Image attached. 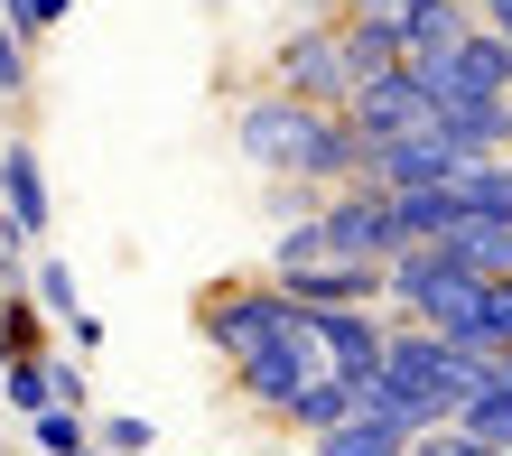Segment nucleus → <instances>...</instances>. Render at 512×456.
Returning a JSON list of instances; mask_svg holds the SVG:
<instances>
[{
	"label": "nucleus",
	"instance_id": "22",
	"mask_svg": "<svg viewBox=\"0 0 512 456\" xmlns=\"http://www.w3.org/2000/svg\"><path fill=\"white\" fill-rule=\"evenodd\" d=\"M38 447H47V456H103V447H94V429H84V410H75V401L38 410Z\"/></svg>",
	"mask_w": 512,
	"mask_h": 456
},
{
	"label": "nucleus",
	"instance_id": "10",
	"mask_svg": "<svg viewBox=\"0 0 512 456\" xmlns=\"http://www.w3.org/2000/svg\"><path fill=\"white\" fill-rule=\"evenodd\" d=\"M280 289L298 308H382V261H308Z\"/></svg>",
	"mask_w": 512,
	"mask_h": 456
},
{
	"label": "nucleus",
	"instance_id": "4",
	"mask_svg": "<svg viewBox=\"0 0 512 456\" xmlns=\"http://www.w3.org/2000/svg\"><path fill=\"white\" fill-rule=\"evenodd\" d=\"M475 298H485V280H475V270H457L438 242H410V252L382 261V308H401V326H438L447 345H466Z\"/></svg>",
	"mask_w": 512,
	"mask_h": 456
},
{
	"label": "nucleus",
	"instance_id": "6",
	"mask_svg": "<svg viewBox=\"0 0 512 456\" xmlns=\"http://www.w3.org/2000/svg\"><path fill=\"white\" fill-rule=\"evenodd\" d=\"M326 252L336 261H391V252H410L401 242V215H391V196L373 187V177H354V187H336V205H326Z\"/></svg>",
	"mask_w": 512,
	"mask_h": 456
},
{
	"label": "nucleus",
	"instance_id": "25",
	"mask_svg": "<svg viewBox=\"0 0 512 456\" xmlns=\"http://www.w3.org/2000/svg\"><path fill=\"white\" fill-rule=\"evenodd\" d=\"M410 456H512V447H494V438H475V429H457V419H447V429H429Z\"/></svg>",
	"mask_w": 512,
	"mask_h": 456
},
{
	"label": "nucleus",
	"instance_id": "14",
	"mask_svg": "<svg viewBox=\"0 0 512 456\" xmlns=\"http://www.w3.org/2000/svg\"><path fill=\"white\" fill-rule=\"evenodd\" d=\"M485 215V224H512V149H494V159H466L457 168V224Z\"/></svg>",
	"mask_w": 512,
	"mask_h": 456
},
{
	"label": "nucleus",
	"instance_id": "8",
	"mask_svg": "<svg viewBox=\"0 0 512 456\" xmlns=\"http://www.w3.org/2000/svg\"><path fill=\"white\" fill-rule=\"evenodd\" d=\"M345 112H354V131H364V140L429 131V75H419V66H391V75H373V84H364V94H354Z\"/></svg>",
	"mask_w": 512,
	"mask_h": 456
},
{
	"label": "nucleus",
	"instance_id": "7",
	"mask_svg": "<svg viewBox=\"0 0 512 456\" xmlns=\"http://www.w3.org/2000/svg\"><path fill=\"white\" fill-rule=\"evenodd\" d=\"M466 159H475V149H457V140H447L438 121H429V131H401V140H373V159H364V177H373L382 196H401V187H447V177H457Z\"/></svg>",
	"mask_w": 512,
	"mask_h": 456
},
{
	"label": "nucleus",
	"instance_id": "31",
	"mask_svg": "<svg viewBox=\"0 0 512 456\" xmlns=\"http://www.w3.org/2000/svg\"><path fill=\"white\" fill-rule=\"evenodd\" d=\"M10 242H19V233H10V215H0V261H10Z\"/></svg>",
	"mask_w": 512,
	"mask_h": 456
},
{
	"label": "nucleus",
	"instance_id": "28",
	"mask_svg": "<svg viewBox=\"0 0 512 456\" xmlns=\"http://www.w3.org/2000/svg\"><path fill=\"white\" fill-rule=\"evenodd\" d=\"M66 10H75V0H28V38H47V28L66 19Z\"/></svg>",
	"mask_w": 512,
	"mask_h": 456
},
{
	"label": "nucleus",
	"instance_id": "17",
	"mask_svg": "<svg viewBox=\"0 0 512 456\" xmlns=\"http://www.w3.org/2000/svg\"><path fill=\"white\" fill-rule=\"evenodd\" d=\"M457 429H475V438L512 447V354H494V363H485V382H475V401L457 410Z\"/></svg>",
	"mask_w": 512,
	"mask_h": 456
},
{
	"label": "nucleus",
	"instance_id": "13",
	"mask_svg": "<svg viewBox=\"0 0 512 456\" xmlns=\"http://www.w3.org/2000/svg\"><path fill=\"white\" fill-rule=\"evenodd\" d=\"M438 252L457 261V270H475V280H503V270H512V224L466 215V224H447V233H438Z\"/></svg>",
	"mask_w": 512,
	"mask_h": 456
},
{
	"label": "nucleus",
	"instance_id": "21",
	"mask_svg": "<svg viewBox=\"0 0 512 456\" xmlns=\"http://www.w3.org/2000/svg\"><path fill=\"white\" fill-rule=\"evenodd\" d=\"M466 354H512V270L503 280H485V298H475V326H466Z\"/></svg>",
	"mask_w": 512,
	"mask_h": 456
},
{
	"label": "nucleus",
	"instance_id": "30",
	"mask_svg": "<svg viewBox=\"0 0 512 456\" xmlns=\"http://www.w3.org/2000/svg\"><path fill=\"white\" fill-rule=\"evenodd\" d=\"M10 363H19V345H10V326H0V373H10Z\"/></svg>",
	"mask_w": 512,
	"mask_h": 456
},
{
	"label": "nucleus",
	"instance_id": "15",
	"mask_svg": "<svg viewBox=\"0 0 512 456\" xmlns=\"http://www.w3.org/2000/svg\"><path fill=\"white\" fill-rule=\"evenodd\" d=\"M336 38H345V56H354V75H391V66H410V47H401V28L391 19H373V10H345L336 19Z\"/></svg>",
	"mask_w": 512,
	"mask_h": 456
},
{
	"label": "nucleus",
	"instance_id": "27",
	"mask_svg": "<svg viewBox=\"0 0 512 456\" xmlns=\"http://www.w3.org/2000/svg\"><path fill=\"white\" fill-rule=\"evenodd\" d=\"M94 447H103V456H140V447H149V419H103Z\"/></svg>",
	"mask_w": 512,
	"mask_h": 456
},
{
	"label": "nucleus",
	"instance_id": "24",
	"mask_svg": "<svg viewBox=\"0 0 512 456\" xmlns=\"http://www.w3.org/2000/svg\"><path fill=\"white\" fill-rule=\"evenodd\" d=\"M38 317H47V308H38V289H0V326H10V345H19V354H38Z\"/></svg>",
	"mask_w": 512,
	"mask_h": 456
},
{
	"label": "nucleus",
	"instance_id": "5",
	"mask_svg": "<svg viewBox=\"0 0 512 456\" xmlns=\"http://www.w3.org/2000/svg\"><path fill=\"white\" fill-rule=\"evenodd\" d=\"M270 75H280V94L317 103V112H345L354 94H364V75H354V56H345V38H336V28H298V38H280Z\"/></svg>",
	"mask_w": 512,
	"mask_h": 456
},
{
	"label": "nucleus",
	"instance_id": "3",
	"mask_svg": "<svg viewBox=\"0 0 512 456\" xmlns=\"http://www.w3.org/2000/svg\"><path fill=\"white\" fill-rule=\"evenodd\" d=\"M475 382H485V354L447 345L438 326H391V354L373 373V410H391L410 438H429L475 401Z\"/></svg>",
	"mask_w": 512,
	"mask_h": 456
},
{
	"label": "nucleus",
	"instance_id": "16",
	"mask_svg": "<svg viewBox=\"0 0 512 456\" xmlns=\"http://www.w3.org/2000/svg\"><path fill=\"white\" fill-rule=\"evenodd\" d=\"M466 28H475V0H429L419 19H401V47H410V66H438Z\"/></svg>",
	"mask_w": 512,
	"mask_h": 456
},
{
	"label": "nucleus",
	"instance_id": "12",
	"mask_svg": "<svg viewBox=\"0 0 512 456\" xmlns=\"http://www.w3.org/2000/svg\"><path fill=\"white\" fill-rule=\"evenodd\" d=\"M0 205H10V233H19V242L47 233V215H56V205H47V177H38V149H28V140L0 149Z\"/></svg>",
	"mask_w": 512,
	"mask_h": 456
},
{
	"label": "nucleus",
	"instance_id": "20",
	"mask_svg": "<svg viewBox=\"0 0 512 456\" xmlns=\"http://www.w3.org/2000/svg\"><path fill=\"white\" fill-rule=\"evenodd\" d=\"M56 373H66V363H47V354H19L10 373H0V401L38 419V410H56V401H66V382H56Z\"/></svg>",
	"mask_w": 512,
	"mask_h": 456
},
{
	"label": "nucleus",
	"instance_id": "19",
	"mask_svg": "<svg viewBox=\"0 0 512 456\" xmlns=\"http://www.w3.org/2000/svg\"><path fill=\"white\" fill-rule=\"evenodd\" d=\"M391 215H401V242H438L447 224H457V177H447V187H401Z\"/></svg>",
	"mask_w": 512,
	"mask_h": 456
},
{
	"label": "nucleus",
	"instance_id": "29",
	"mask_svg": "<svg viewBox=\"0 0 512 456\" xmlns=\"http://www.w3.org/2000/svg\"><path fill=\"white\" fill-rule=\"evenodd\" d=\"M0 19H10V28H19V38H28V0H0Z\"/></svg>",
	"mask_w": 512,
	"mask_h": 456
},
{
	"label": "nucleus",
	"instance_id": "23",
	"mask_svg": "<svg viewBox=\"0 0 512 456\" xmlns=\"http://www.w3.org/2000/svg\"><path fill=\"white\" fill-rule=\"evenodd\" d=\"M28 289H38V308H47L56 326H75V317H84V298H75V270H66V261H38V280H28Z\"/></svg>",
	"mask_w": 512,
	"mask_h": 456
},
{
	"label": "nucleus",
	"instance_id": "18",
	"mask_svg": "<svg viewBox=\"0 0 512 456\" xmlns=\"http://www.w3.org/2000/svg\"><path fill=\"white\" fill-rule=\"evenodd\" d=\"M410 447H419V438H410L391 410H364V419H345V429L317 438V456H410Z\"/></svg>",
	"mask_w": 512,
	"mask_h": 456
},
{
	"label": "nucleus",
	"instance_id": "1",
	"mask_svg": "<svg viewBox=\"0 0 512 456\" xmlns=\"http://www.w3.org/2000/svg\"><path fill=\"white\" fill-rule=\"evenodd\" d=\"M196 326H205V345L233 363L243 401L280 410V419L298 410V391H308V382L336 373L326 345H317V326H308V308H298L280 280H261V289H205L196 298Z\"/></svg>",
	"mask_w": 512,
	"mask_h": 456
},
{
	"label": "nucleus",
	"instance_id": "26",
	"mask_svg": "<svg viewBox=\"0 0 512 456\" xmlns=\"http://www.w3.org/2000/svg\"><path fill=\"white\" fill-rule=\"evenodd\" d=\"M0 94H28V38L0 19Z\"/></svg>",
	"mask_w": 512,
	"mask_h": 456
},
{
	"label": "nucleus",
	"instance_id": "9",
	"mask_svg": "<svg viewBox=\"0 0 512 456\" xmlns=\"http://www.w3.org/2000/svg\"><path fill=\"white\" fill-rule=\"evenodd\" d=\"M317 326V345L336 373H382V354H391V317L382 308H308Z\"/></svg>",
	"mask_w": 512,
	"mask_h": 456
},
{
	"label": "nucleus",
	"instance_id": "2",
	"mask_svg": "<svg viewBox=\"0 0 512 456\" xmlns=\"http://www.w3.org/2000/svg\"><path fill=\"white\" fill-rule=\"evenodd\" d=\"M233 140H243V159L261 177H298V187H354L364 159H373L354 112H317L298 94H252L243 121H233Z\"/></svg>",
	"mask_w": 512,
	"mask_h": 456
},
{
	"label": "nucleus",
	"instance_id": "11",
	"mask_svg": "<svg viewBox=\"0 0 512 456\" xmlns=\"http://www.w3.org/2000/svg\"><path fill=\"white\" fill-rule=\"evenodd\" d=\"M364 410H373V373H326V382H308V391H298L289 429L326 438V429H345V419H364Z\"/></svg>",
	"mask_w": 512,
	"mask_h": 456
}]
</instances>
